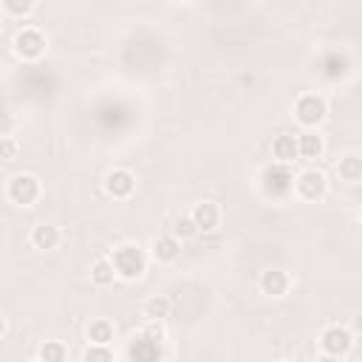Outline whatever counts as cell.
I'll return each instance as SVG.
<instances>
[{
    "label": "cell",
    "mask_w": 362,
    "mask_h": 362,
    "mask_svg": "<svg viewBox=\"0 0 362 362\" xmlns=\"http://www.w3.org/2000/svg\"><path fill=\"white\" fill-rule=\"evenodd\" d=\"M110 263L116 269V277H122V280H139L144 274V269H147V257L136 243L116 246L113 255H110Z\"/></svg>",
    "instance_id": "cell-1"
},
{
    "label": "cell",
    "mask_w": 362,
    "mask_h": 362,
    "mask_svg": "<svg viewBox=\"0 0 362 362\" xmlns=\"http://www.w3.org/2000/svg\"><path fill=\"white\" fill-rule=\"evenodd\" d=\"M325 116H328V107H325V99L322 96H317V93L297 96V102H294V119H297L300 127L314 130V127H320L325 122Z\"/></svg>",
    "instance_id": "cell-2"
},
{
    "label": "cell",
    "mask_w": 362,
    "mask_h": 362,
    "mask_svg": "<svg viewBox=\"0 0 362 362\" xmlns=\"http://www.w3.org/2000/svg\"><path fill=\"white\" fill-rule=\"evenodd\" d=\"M291 187H294L300 201H320L328 189V181L317 167H305L291 178Z\"/></svg>",
    "instance_id": "cell-3"
},
{
    "label": "cell",
    "mask_w": 362,
    "mask_h": 362,
    "mask_svg": "<svg viewBox=\"0 0 362 362\" xmlns=\"http://www.w3.org/2000/svg\"><path fill=\"white\" fill-rule=\"evenodd\" d=\"M40 192H42V187H40L37 175H31V173H17V175H11V178H8V187H6L8 201L17 204V206H31V204L40 198Z\"/></svg>",
    "instance_id": "cell-4"
},
{
    "label": "cell",
    "mask_w": 362,
    "mask_h": 362,
    "mask_svg": "<svg viewBox=\"0 0 362 362\" xmlns=\"http://www.w3.org/2000/svg\"><path fill=\"white\" fill-rule=\"evenodd\" d=\"M320 348H322V354L345 356V354L354 348V334H351L345 325H328V328L320 334Z\"/></svg>",
    "instance_id": "cell-5"
},
{
    "label": "cell",
    "mask_w": 362,
    "mask_h": 362,
    "mask_svg": "<svg viewBox=\"0 0 362 362\" xmlns=\"http://www.w3.org/2000/svg\"><path fill=\"white\" fill-rule=\"evenodd\" d=\"M14 54L23 59H40L45 54V34L40 28H23L14 37Z\"/></svg>",
    "instance_id": "cell-6"
},
{
    "label": "cell",
    "mask_w": 362,
    "mask_h": 362,
    "mask_svg": "<svg viewBox=\"0 0 362 362\" xmlns=\"http://www.w3.org/2000/svg\"><path fill=\"white\" fill-rule=\"evenodd\" d=\"M189 221L195 223L198 232H212L221 226V206L215 201H198L189 209Z\"/></svg>",
    "instance_id": "cell-7"
},
{
    "label": "cell",
    "mask_w": 362,
    "mask_h": 362,
    "mask_svg": "<svg viewBox=\"0 0 362 362\" xmlns=\"http://www.w3.org/2000/svg\"><path fill=\"white\" fill-rule=\"evenodd\" d=\"M288 288H291V274H288L286 269H266V272L260 274V291H263L266 297L280 300V297L288 294Z\"/></svg>",
    "instance_id": "cell-8"
},
{
    "label": "cell",
    "mask_w": 362,
    "mask_h": 362,
    "mask_svg": "<svg viewBox=\"0 0 362 362\" xmlns=\"http://www.w3.org/2000/svg\"><path fill=\"white\" fill-rule=\"evenodd\" d=\"M105 189H107V195H113V198H130L133 189H136V178H133L130 170L116 167V170L107 173V178H105Z\"/></svg>",
    "instance_id": "cell-9"
},
{
    "label": "cell",
    "mask_w": 362,
    "mask_h": 362,
    "mask_svg": "<svg viewBox=\"0 0 362 362\" xmlns=\"http://www.w3.org/2000/svg\"><path fill=\"white\" fill-rule=\"evenodd\" d=\"M59 240H62V232H59V226H54V223H37V226L31 229V246L40 249V252L57 249Z\"/></svg>",
    "instance_id": "cell-10"
},
{
    "label": "cell",
    "mask_w": 362,
    "mask_h": 362,
    "mask_svg": "<svg viewBox=\"0 0 362 362\" xmlns=\"http://www.w3.org/2000/svg\"><path fill=\"white\" fill-rule=\"evenodd\" d=\"M150 255L158 263H175L181 257V240H175L173 235H158L150 246Z\"/></svg>",
    "instance_id": "cell-11"
},
{
    "label": "cell",
    "mask_w": 362,
    "mask_h": 362,
    "mask_svg": "<svg viewBox=\"0 0 362 362\" xmlns=\"http://www.w3.org/2000/svg\"><path fill=\"white\" fill-rule=\"evenodd\" d=\"M272 156L277 158L280 167L294 164V161L300 158V156H297V136H288V133L274 136V141H272Z\"/></svg>",
    "instance_id": "cell-12"
},
{
    "label": "cell",
    "mask_w": 362,
    "mask_h": 362,
    "mask_svg": "<svg viewBox=\"0 0 362 362\" xmlns=\"http://www.w3.org/2000/svg\"><path fill=\"white\" fill-rule=\"evenodd\" d=\"M85 334H88V342H90V345H105V348H110L116 328H113V322H110V320L96 317V320H90V322H88Z\"/></svg>",
    "instance_id": "cell-13"
},
{
    "label": "cell",
    "mask_w": 362,
    "mask_h": 362,
    "mask_svg": "<svg viewBox=\"0 0 362 362\" xmlns=\"http://www.w3.org/2000/svg\"><path fill=\"white\" fill-rule=\"evenodd\" d=\"M322 150H325V144H322V136H320V133L305 130V133L297 136V156H300V158L314 161V158L322 156Z\"/></svg>",
    "instance_id": "cell-14"
},
{
    "label": "cell",
    "mask_w": 362,
    "mask_h": 362,
    "mask_svg": "<svg viewBox=\"0 0 362 362\" xmlns=\"http://www.w3.org/2000/svg\"><path fill=\"white\" fill-rule=\"evenodd\" d=\"M170 297L167 294H153V297H147L144 303H141V317L147 320V322H161L167 314H170Z\"/></svg>",
    "instance_id": "cell-15"
},
{
    "label": "cell",
    "mask_w": 362,
    "mask_h": 362,
    "mask_svg": "<svg viewBox=\"0 0 362 362\" xmlns=\"http://www.w3.org/2000/svg\"><path fill=\"white\" fill-rule=\"evenodd\" d=\"M337 175H339V181H345V184H359V181H362V158L354 156V153L345 156V158H339Z\"/></svg>",
    "instance_id": "cell-16"
},
{
    "label": "cell",
    "mask_w": 362,
    "mask_h": 362,
    "mask_svg": "<svg viewBox=\"0 0 362 362\" xmlns=\"http://www.w3.org/2000/svg\"><path fill=\"white\" fill-rule=\"evenodd\" d=\"M116 280V269L110 263V257H96L90 263V283L93 286H113Z\"/></svg>",
    "instance_id": "cell-17"
},
{
    "label": "cell",
    "mask_w": 362,
    "mask_h": 362,
    "mask_svg": "<svg viewBox=\"0 0 362 362\" xmlns=\"http://www.w3.org/2000/svg\"><path fill=\"white\" fill-rule=\"evenodd\" d=\"M37 359H42V362H68V345L59 342V339H45L40 345Z\"/></svg>",
    "instance_id": "cell-18"
},
{
    "label": "cell",
    "mask_w": 362,
    "mask_h": 362,
    "mask_svg": "<svg viewBox=\"0 0 362 362\" xmlns=\"http://www.w3.org/2000/svg\"><path fill=\"white\" fill-rule=\"evenodd\" d=\"M34 0H3L0 3V14H8V17H28L34 11Z\"/></svg>",
    "instance_id": "cell-19"
},
{
    "label": "cell",
    "mask_w": 362,
    "mask_h": 362,
    "mask_svg": "<svg viewBox=\"0 0 362 362\" xmlns=\"http://www.w3.org/2000/svg\"><path fill=\"white\" fill-rule=\"evenodd\" d=\"M175 240H189V238H195L198 235V229H195V223L189 221V215H181L175 223H173V232H170Z\"/></svg>",
    "instance_id": "cell-20"
},
{
    "label": "cell",
    "mask_w": 362,
    "mask_h": 362,
    "mask_svg": "<svg viewBox=\"0 0 362 362\" xmlns=\"http://www.w3.org/2000/svg\"><path fill=\"white\" fill-rule=\"evenodd\" d=\"M20 153V141L14 136H0V161H14Z\"/></svg>",
    "instance_id": "cell-21"
},
{
    "label": "cell",
    "mask_w": 362,
    "mask_h": 362,
    "mask_svg": "<svg viewBox=\"0 0 362 362\" xmlns=\"http://www.w3.org/2000/svg\"><path fill=\"white\" fill-rule=\"evenodd\" d=\"M82 362H113V354L105 345H88V351L82 354Z\"/></svg>",
    "instance_id": "cell-22"
},
{
    "label": "cell",
    "mask_w": 362,
    "mask_h": 362,
    "mask_svg": "<svg viewBox=\"0 0 362 362\" xmlns=\"http://www.w3.org/2000/svg\"><path fill=\"white\" fill-rule=\"evenodd\" d=\"M144 337H150L153 342H161L164 339V325L161 322H147L144 325Z\"/></svg>",
    "instance_id": "cell-23"
},
{
    "label": "cell",
    "mask_w": 362,
    "mask_h": 362,
    "mask_svg": "<svg viewBox=\"0 0 362 362\" xmlns=\"http://www.w3.org/2000/svg\"><path fill=\"white\" fill-rule=\"evenodd\" d=\"M314 362H342V356H331V354H320Z\"/></svg>",
    "instance_id": "cell-24"
},
{
    "label": "cell",
    "mask_w": 362,
    "mask_h": 362,
    "mask_svg": "<svg viewBox=\"0 0 362 362\" xmlns=\"http://www.w3.org/2000/svg\"><path fill=\"white\" fill-rule=\"evenodd\" d=\"M6 331H8V322H6V317H3V314H0V337H3V334H6Z\"/></svg>",
    "instance_id": "cell-25"
},
{
    "label": "cell",
    "mask_w": 362,
    "mask_h": 362,
    "mask_svg": "<svg viewBox=\"0 0 362 362\" xmlns=\"http://www.w3.org/2000/svg\"><path fill=\"white\" fill-rule=\"evenodd\" d=\"M277 362H294V359H277Z\"/></svg>",
    "instance_id": "cell-26"
},
{
    "label": "cell",
    "mask_w": 362,
    "mask_h": 362,
    "mask_svg": "<svg viewBox=\"0 0 362 362\" xmlns=\"http://www.w3.org/2000/svg\"><path fill=\"white\" fill-rule=\"evenodd\" d=\"M28 362H42V359H28Z\"/></svg>",
    "instance_id": "cell-27"
},
{
    "label": "cell",
    "mask_w": 362,
    "mask_h": 362,
    "mask_svg": "<svg viewBox=\"0 0 362 362\" xmlns=\"http://www.w3.org/2000/svg\"><path fill=\"white\" fill-rule=\"evenodd\" d=\"M0 25H3V14H0Z\"/></svg>",
    "instance_id": "cell-28"
}]
</instances>
